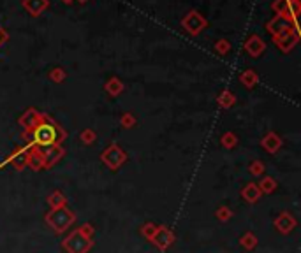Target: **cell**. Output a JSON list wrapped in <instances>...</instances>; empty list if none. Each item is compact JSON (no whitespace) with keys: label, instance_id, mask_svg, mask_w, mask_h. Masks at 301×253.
I'll list each match as a JSON object with an SVG mask.
<instances>
[{"label":"cell","instance_id":"6da1fadb","mask_svg":"<svg viewBox=\"0 0 301 253\" xmlns=\"http://www.w3.org/2000/svg\"><path fill=\"white\" fill-rule=\"evenodd\" d=\"M28 132H30L32 146H37V148H48V146H53V144H62V141L67 137V132L64 130V128H60V126L53 122L49 116H46V114H44L43 120Z\"/></svg>","mask_w":301,"mask_h":253},{"label":"cell","instance_id":"7a4b0ae2","mask_svg":"<svg viewBox=\"0 0 301 253\" xmlns=\"http://www.w3.org/2000/svg\"><path fill=\"white\" fill-rule=\"evenodd\" d=\"M93 234L95 229L92 223H83L62 241V248L67 253H90L93 248Z\"/></svg>","mask_w":301,"mask_h":253},{"label":"cell","instance_id":"3957f363","mask_svg":"<svg viewBox=\"0 0 301 253\" xmlns=\"http://www.w3.org/2000/svg\"><path fill=\"white\" fill-rule=\"evenodd\" d=\"M44 222L53 232L62 234L76 222V213L70 210L69 206H62V208H55V210L48 211L46 216H44Z\"/></svg>","mask_w":301,"mask_h":253},{"label":"cell","instance_id":"277c9868","mask_svg":"<svg viewBox=\"0 0 301 253\" xmlns=\"http://www.w3.org/2000/svg\"><path fill=\"white\" fill-rule=\"evenodd\" d=\"M268 30H270V34L275 37L277 42L287 39V37H291L293 34H296L293 16H291V14H277V16L273 18V21H270V25H268Z\"/></svg>","mask_w":301,"mask_h":253},{"label":"cell","instance_id":"5b68a950","mask_svg":"<svg viewBox=\"0 0 301 253\" xmlns=\"http://www.w3.org/2000/svg\"><path fill=\"white\" fill-rule=\"evenodd\" d=\"M100 160H102V164H104L108 169L118 170L127 162V153L122 146H118L116 143H113L100 153Z\"/></svg>","mask_w":301,"mask_h":253},{"label":"cell","instance_id":"8992f818","mask_svg":"<svg viewBox=\"0 0 301 253\" xmlns=\"http://www.w3.org/2000/svg\"><path fill=\"white\" fill-rule=\"evenodd\" d=\"M182 25H184V28L190 35H197L201 30H205L206 28V20L201 16L197 11H190V13L182 20Z\"/></svg>","mask_w":301,"mask_h":253},{"label":"cell","instance_id":"52a82bcc","mask_svg":"<svg viewBox=\"0 0 301 253\" xmlns=\"http://www.w3.org/2000/svg\"><path fill=\"white\" fill-rule=\"evenodd\" d=\"M41 153H43L44 158V169H49L57 164L58 160H62V157L66 155V149L62 148V144H53V146H48V148H39Z\"/></svg>","mask_w":301,"mask_h":253},{"label":"cell","instance_id":"ba28073f","mask_svg":"<svg viewBox=\"0 0 301 253\" xmlns=\"http://www.w3.org/2000/svg\"><path fill=\"white\" fill-rule=\"evenodd\" d=\"M175 234L169 231L167 227H164V225H161V227L157 229V232H155V236H153V239L150 241V243H153V245L157 246L159 250H167L173 243H175Z\"/></svg>","mask_w":301,"mask_h":253},{"label":"cell","instance_id":"9c48e42d","mask_svg":"<svg viewBox=\"0 0 301 253\" xmlns=\"http://www.w3.org/2000/svg\"><path fill=\"white\" fill-rule=\"evenodd\" d=\"M296 225H298L296 218L291 213H287V211H282L275 218V227L280 234H291L296 229Z\"/></svg>","mask_w":301,"mask_h":253},{"label":"cell","instance_id":"30bf717a","mask_svg":"<svg viewBox=\"0 0 301 253\" xmlns=\"http://www.w3.org/2000/svg\"><path fill=\"white\" fill-rule=\"evenodd\" d=\"M43 116H44L43 113H39L37 109L30 107V109H26L25 113L20 116L18 123H20V126H23V130H32V128L43 120Z\"/></svg>","mask_w":301,"mask_h":253},{"label":"cell","instance_id":"8fae6325","mask_svg":"<svg viewBox=\"0 0 301 253\" xmlns=\"http://www.w3.org/2000/svg\"><path fill=\"white\" fill-rule=\"evenodd\" d=\"M26 166L32 170H43L44 169V158L43 153L37 146H30L26 149Z\"/></svg>","mask_w":301,"mask_h":253},{"label":"cell","instance_id":"7c38bea8","mask_svg":"<svg viewBox=\"0 0 301 253\" xmlns=\"http://www.w3.org/2000/svg\"><path fill=\"white\" fill-rule=\"evenodd\" d=\"M264 49H266V44H264V41H262L261 37H257V35H252V37L247 41V44H245V51L249 53L252 58H257Z\"/></svg>","mask_w":301,"mask_h":253},{"label":"cell","instance_id":"4fadbf2b","mask_svg":"<svg viewBox=\"0 0 301 253\" xmlns=\"http://www.w3.org/2000/svg\"><path fill=\"white\" fill-rule=\"evenodd\" d=\"M262 148L266 149L270 153H277L280 148H282V139H280V135L275 134V132H268L261 141Z\"/></svg>","mask_w":301,"mask_h":253},{"label":"cell","instance_id":"5bb4252c","mask_svg":"<svg viewBox=\"0 0 301 253\" xmlns=\"http://www.w3.org/2000/svg\"><path fill=\"white\" fill-rule=\"evenodd\" d=\"M241 197H243L249 204H255V202L262 197V193H261V190H259L257 183H249L241 188Z\"/></svg>","mask_w":301,"mask_h":253},{"label":"cell","instance_id":"9a60e30c","mask_svg":"<svg viewBox=\"0 0 301 253\" xmlns=\"http://www.w3.org/2000/svg\"><path fill=\"white\" fill-rule=\"evenodd\" d=\"M48 5H49L48 0H23V7H25L32 16H39Z\"/></svg>","mask_w":301,"mask_h":253},{"label":"cell","instance_id":"2e32d148","mask_svg":"<svg viewBox=\"0 0 301 253\" xmlns=\"http://www.w3.org/2000/svg\"><path fill=\"white\" fill-rule=\"evenodd\" d=\"M48 201V206L51 210L55 208H62V206H67V197L60 192V190H55V192L49 193V197L46 199Z\"/></svg>","mask_w":301,"mask_h":253},{"label":"cell","instance_id":"e0dca14e","mask_svg":"<svg viewBox=\"0 0 301 253\" xmlns=\"http://www.w3.org/2000/svg\"><path fill=\"white\" fill-rule=\"evenodd\" d=\"M259 190H261V193L264 195V193H273L277 190V179L271 178V176H266V178H262L261 181H259Z\"/></svg>","mask_w":301,"mask_h":253},{"label":"cell","instance_id":"ac0fdd59","mask_svg":"<svg viewBox=\"0 0 301 253\" xmlns=\"http://www.w3.org/2000/svg\"><path fill=\"white\" fill-rule=\"evenodd\" d=\"M106 92L111 97H118L123 92V83L118 78H111L108 83H106Z\"/></svg>","mask_w":301,"mask_h":253},{"label":"cell","instance_id":"d6986e66","mask_svg":"<svg viewBox=\"0 0 301 253\" xmlns=\"http://www.w3.org/2000/svg\"><path fill=\"white\" fill-rule=\"evenodd\" d=\"M240 245L245 250H254L257 246V237H255L254 232H245L243 236L240 237Z\"/></svg>","mask_w":301,"mask_h":253},{"label":"cell","instance_id":"ffe728a7","mask_svg":"<svg viewBox=\"0 0 301 253\" xmlns=\"http://www.w3.org/2000/svg\"><path fill=\"white\" fill-rule=\"evenodd\" d=\"M157 229H159V225H155V223H152V222H146V223H143V225H141L139 234L144 237V239L152 241L153 236H155V232H157Z\"/></svg>","mask_w":301,"mask_h":253},{"label":"cell","instance_id":"44dd1931","mask_svg":"<svg viewBox=\"0 0 301 253\" xmlns=\"http://www.w3.org/2000/svg\"><path fill=\"white\" fill-rule=\"evenodd\" d=\"M240 79H241V83H243L247 88H254L255 84H257V74H255L252 69L245 70L243 74L240 76Z\"/></svg>","mask_w":301,"mask_h":253},{"label":"cell","instance_id":"7402d4cb","mask_svg":"<svg viewBox=\"0 0 301 253\" xmlns=\"http://www.w3.org/2000/svg\"><path fill=\"white\" fill-rule=\"evenodd\" d=\"M218 104L222 105V107H231L232 104H234V93H231L229 92V90H224L222 93H220V95H218Z\"/></svg>","mask_w":301,"mask_h":253},{"label":"cell","instance_id":"603a6c76","mask_svg":"<svg viewBox=\"0 0 301 253\" xmlns=\"http://www.w3.org/2000/svg\"><path fill=\"white\" fill-rule=\"evenodd\" d=\"M220 143H222L224 148L231 149V148H234L236 144H238V137H236L234 134H231V132H227V134H224V135H222V139H220Z\"/></svg>","mask_w":301,"mask_h":253},{"label":"cell","instance_id":"cb8c5ba5","mask_svg":"<svg viewBox=\"0 0 301 253\" xmlns=\"http://www.w3.org/2000/svg\"><path fill=\"white\" fill-rule=\"evenodd\" d=\"M215 216H217L220 222H227V220L232 218V211H231V208H227V206H220V208L215 211Z\"/></svg>","mask_w":301,"mask_h":253},{"label":"cell","instance_id":"d4e9b609","mask_svg":"<svg viewBox=\"0 0 301 253\" xmlns=\"http://www.w3.org/2000/svg\"><path fill=\"white\" fill-rule=\"evenodd\" d=\"M249 172H250V174H252V176H261L262 172H264V164H262L261 160H254V162H250Z\"/></svg>","mask_w":301,"mask_h":253},{"label":"cell","instance_id":"484cf974","mask_svg":"<svg viewBox=\"0 0 301 253\" xmlns=\"http://www.w3.org/2000/svg\"><path fill=\"white\" fill-rule=\"evenodd\" d=\"M49 78H51L55 83H62V81L66 79V70L57 67V69H53L51 72H49Z\"/></svg>","mask_w":301,"mask_h":253},{"label":"cell","instance_id":"4316f807","mask_svg":"<svg viewBox=\"0 0 301 253\" xmlns=\"http://www.w3.org/2000/svg\"><path fill=\"white\" fill-rule=\"evenodd\" d=\"M97 139V135L93 130H90V128H87V130L81 132V141H83L85 144H93Z\"/></svg>","mask_w":301,"mask_h":253},{"label":"cell","instance_id":"83f0119b","mask_svg":"<svg viewBox=\"0 0 301 253\" xmlns=\"http://www.w3.org/2000/svg\"><path fill=\"white\" fill-rule=\"evenodd\" d=\"M120 123H122L123 128H132V126L136 125V118L131 113H125L122 118H120Z\"/></svg>","mask_w":301,"mask_h":253},{"label":"cell","instance_id":"f1b7e54d","mask_svg":"<svg viewBox=\"0 0 301 253\" xmlns=\"http://www.w3.org/2000/svg\"><path fill=\"white\" fill-rule=\"evenodd\" d=\"M229 48H231V44L227 42V41H218V42L215 44V49H217L220 55H226V53L229 51Z\"/></svg>","mask_w":301,"mask_h":253},{"label":"cell","instance_id":"f546056e","mask_svg":"<svg viewBox=\"0 0 301 253\" xmlns=\"http://www.w3.org/2000/svg\"><path fill=\"white\" fill-rule=\"evenodd\" d=\"M5 41H7V34L0 28V46H2V42H5Z\"/></svg>","mask_w":301,"mask_h":253},{"label":"cell","instance_id":"4dcf8cb0","mask_svg":"<svg viewBox=\"0 0 301 253\" xmlns=\"http://www.w3.org/2000/svg\"><path fill=\"white\" fill-rule=\"evenodd\" d=\"M64 2H66V4H70V2H72V0H64Z\"/></svg>","mask_w":301,"mask_h":253},{"label":"cell","instance_id":"1f68e13d","mask_svg":"<svg viewBox=\"0 0 301 253\" xmlns=\"http://www.w3.org/2000/svg\"><path fill=\"white\" fill-rule=\"evenodd\" d=\"M78 2H81V4H83V2H87V0H78Z\"/></svg>","mask_w":301,"mask_h":253}]
</instances>
